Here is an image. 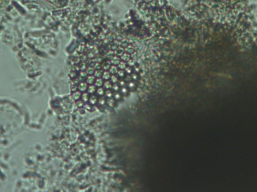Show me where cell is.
I'll use <instances>...</instances> for the list:
<instances>
[{
    "instance_id": "cell-1",
    "label": "cell",
    "mask_w": 257,
    "mask_h": 192,
    "mask_svg": "<svg viewBox=\"0 0 257 192\" xmlns=\"http://www.w3.org/2000/svg\"><path fill=\"white\" fill-rule=\"evenodd\" d=\"M70 72L72 98L90 112L115 108L136 91L142 78L135 48L125 39L81 48Z\"/></svg>"
},
{
    "instance_id": "cell-2",
    "label": "cell",
    "mask_w": 257,
    "mask_h": 192,
    "mask_svg": "<svg viewBox=\"0 0 257 192\" xmlns=\"http://www.w3.org/2000/svg\"><path fill=\"white\" fill-rule=\"evenodd\" d=\"M212 9L228 15H238L247 4V0H205Z\"/></svg>"
}]
</instances>
